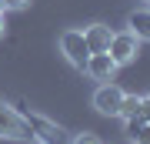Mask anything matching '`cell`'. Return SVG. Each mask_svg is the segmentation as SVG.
<instances>
[{
  "label": "cell",
  "instance_id": "cell-3",
  "mask_svg": "<svg viewBox=\"0 0 150 144\" xmlns=\"http://www.w3.org/2000/svg\"><path fill=\"white\" fill-rule=\"evenodd\" d=\"M60 50L67 54L70 64L80 67V70H83V64H87V57H90V47H87V40H83L80 30H64V34H60Z\"/></svg>",
  "mask_w": 150,
  "mask_h": 144
},
{
  "label": "cell",
  "instance_id": "cell-14",
  "mask_svg": "<svg viewBox=\"0 0 150 144\" xmlns=\"http://www.w3.org/2000/svg\"><path fill=\"white\" fill-rule=\"evenodd\" d=\"M0 34H4V17H0Z\"/></svg>",
  "mask_w": 150,
  "mask_h": 144
},
{
  "label": "cell",
  "instance_id": "cell-6",
  "mask_svg": "<svg viewBox=\"0 0 150 144\" xmlns=\"http://www.w3.org/2000/svg\"><path fill=\"white\" fill-rule=\"evenodd\" d=\"M83 70H87L93 80H110L113 70H117V64H113V57H110L107 50H100V54H90V57H87Z\"/></svg>",
  "mask_w": 150,
  "mask_h": 144
},
{
  "label": "cell",
  "instance_id": "cell-15",
  "mask_svg": "<svg viewBox=\"0 0 150 144\" xmlns=\"http://www.w3.org/2000/svg\"><path fill=\"white\" fill-rule=\"evenodd\" d=\"M0 14H4V0H0Z\"/></svg>",
  "mask_w": 150,
  "mask_h": 144
},
{
  "label": "cell",
  "instance_id": "cell-13",
  "mask_svg": "<svg viewBox=\"0 0 150 144\" xmlns=\"http://www.w3.org/2000/svg\"><path fill=\"white\" fill-rule=\"evenodd\" d=\"M140 117H144V121H150V97H140Z\"/></svg>",
  "mask_w": 150,
  "mask_h": 144
},
{
  "label": "cell",
  "instance_id": "cell-7",
  "mask_svg": "<svg viewBox=\"0 0 150 144\" xmlns=\"http://www.w3.org/2000/svg\"><path fill=\"white\" fill-rule=\"evenodd\" d=\"M83 40H87V47H90V54H100V50H107L110 47V37H113V30L107 24H90V27H83Z\"/></svg>",
  "mask_w": 150,
  "mask_h": 144
},
{
  "label": "cell",
  "instance_id": "cell-1",
  "mask_svg": "<svg viewBox=\"0 0 150 144\" xmlns=\"http://www.w3.org/2000/svg\"><path fill=\"white\" fill-rule=\"evenodd\" d=\"M17 114H20V117H23V124L30 128L33 141H43V144H60V141H64V131H60L54 121H47L43 114L30 111L27 104H17Z\"/></svg>",
  "mask_w": 150,
  "mask_h": 144
},
{
  "label": "cell",
  "instance_id": "cell-10",
  "mask_svg": "<svg viewBox=\"0 0 150 144\" xmlns=\"http://www.w3.org/2000/svg\"><path fill=\"white\" fill-rule=\"evenodd\" d=\"M74 144H103V141L97 138V134H90V131H83V134H77V138H74Z\"/></svg>",
  "mask_w": 150,
  "mask_h": 144
},
{
  "label": "cell",
  "instance_id": "cell-4",
  "mask_svg": "<svg viewBox=\"0 0 150 144\" xmlns=\"http://www.w3.org/2000/svg\"><path fill=\"white\" fill-rule=\"evenodd\" d=\"M107 54L113 57V64H117V67H120V64H130V60H134L137 54H140V40H137L130 30L113 34V37H110V47H107Z\"/></svg>",
  "mask_w": 150,
  "mask_h": 144
},
{
  "label": "cell",
  "instance_id": "cell-17",
  "mask_svg": "<svg viewBox=\"0 0 150 144\" xmlns=\"http://www.w3.org/2000/svg\"><path fill=\"white\" fill-rule=\"evenodd\" d=\"M147 4H150V0H147Z\"/></svg>",
  "mask_w": 150,
  "mask_h": 144
},
{
  "label": "cell",
  "instance_id": "cell-16",
  "mask_svg": "<svg viewBox=\"0 0 150 144\" xmlns=\"http://www.w3.org/2000/svg\"><path fill=\"white\" fill-rule=\"evenodd\" d=\"M30 144H43V141H30Z\"/></svg>",
  "mask_w": 150,
  "mask_h": 144
},
{
  "label": "cell",
  "instance_id": "cell-11",
  "mask_svg": "<svg viewBox=\"0 0 150 144\" xmlns=\"http://www.w3.org/2000/svg\"><path fill=\"white\" fill-rule=\"evenodd\" d=\"M134 141H137V144H150V121H147L144 128H140V131L134 134Z\"/></svg>",
  "mask_w": 150,
  "mask_h": 144
},
{
  "label": "cell",
  "instance_id": "cell-12",
  "mask_svg": "<svg viewBox=\"0 0 150 144\" xmlns=\"http://www.w3.org/2000/svg\"><path fill=\"white\" fill-rule=\"evenodd\" d=\"M30 0H4V10H23Z\"/></svg>",
  "mask_w": 150,
  "mask_h": 144
},
{
  "label": "cell",
  "instance_id": "cell-9",
  "mask_svg": "<svg viewBox=\"0 0 150 144\" xmlns=\"http://www.w3.org/2000/svg\"><path fill=\"white\" fill-rule=\"evenodd\" d=\"M137 111H140V97H130V94H123V101H120V111H117V114H120L123 121H127V117H134Z\"/></svg>",
  "mask_w": 150,
  "mask_h": 144
},
{
  "label": "cell",
  "instance_id": "cell-5",
  "mask_svg": "<svg viewBox=\"0 0 150 144\" xmlns=\"http://www.w3.org/2000/svg\"><path fill=\"white\" fill-rule=\"evenodd\" d=\"M120 101H123V91L117 84H110V80H103V84L97 87V94H93V107L100 114H117L120 111Z\"/></svg>",
  "mask_w": 150,
  "mask_h": 144
},
{
  "label": "cell",
  "instance_id": "cell-2",
  "mask_svg": "<svg viewBox=\"0 0 150 144\" xmlns=\"http://www.w3.org/2000/svg\"><path fill=\"white\" fill-rule=\"evenodd\" d=\"M0 138H10V141H33L30 128L23 124V117L17 114V107H7L0 101Z\"/></svg>",
  "mask_w": 150,
  "mask_h": 144
},
{
  "label": "cell",
  "instance_id": "cell-8",
  "mask_svg": "<svg viewBox=\"0 0 150 144\" xmlns=\"http://www.w3.org/2000/svg\"><path fill=\"white\" fill-rule=\"evenodd\" d=\"M127 27L137 40H150V10H134L127 17Z\"/></svg>",
  "mask_w": 150,
  "mask_h": 144
}]
</instances>
